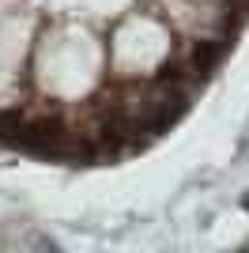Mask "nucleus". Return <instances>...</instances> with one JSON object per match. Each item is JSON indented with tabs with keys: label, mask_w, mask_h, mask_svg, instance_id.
<instances>
[{
	"label": "nucleus",
	"mask_w": 249,
	"mask_h": 253,
	"mask_svg": "<svg viewBox=\"0 0 249 253\" xmlns=\"http://www.w3.org/2000/svg\"><path fill=\"white\" fill-rule=\"evenodd\" d=\"M246 208H249V197H246Z\"/></svg>",
	"instance_id": "f03ea898"
},
{
	"label": "nucleus",
	"mask_w": 249,
	"mask_h": 253,
	"mask_svg": "<svg viewBox=\"0 0 249 253\" xmlns=\"http://www.w3.org/2000/svg\"><path fill=\"white\" fill-rule=\"evenodd\" d=\"M219 53H223V45H219V42L197 45V49H193V68H197V72H208V68L219 61Z\"/></svg>",
	"instance_id": "f257e3e1"
}]
</instances>
